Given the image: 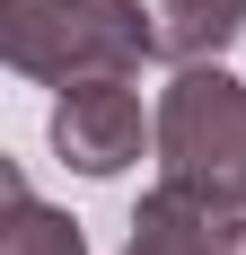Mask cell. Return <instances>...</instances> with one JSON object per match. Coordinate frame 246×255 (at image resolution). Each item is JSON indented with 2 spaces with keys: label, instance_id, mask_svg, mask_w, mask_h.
Wrapping results in <instances>:
<instances>
[{
  "label": "cell",
  "instance_id": "6da1fadb",
  "mask_svg": "<svg viewBox=\"0 0 246 255\" xmlns=\"http://www.w3.org/2000/svg\"><path fill=\"white\" fill-rule=\"evenodd\" d=\"M158 185H185L202 211H246V79H229L220 62H194L167 79Z\"/></svg>",
  "mask_w": 246,
  "mask_h": 255
},
{
  "label": "cell",
  "instance_id": "7a4b0ae2",
  "mask_svg": "<svg viewBox=\"0 0 246 255\" xmlns=\"http://www.w3.org/2000/svg\"><path fill=\"white\" fill-rule=\"evenodd\" d=\"M141 53V0H0V62L18 79H123Z\"/></svg>",
  "mask_w": 246,
  "mask_h": 255
},
{
  "label": "cell",
  "instance_id": "3957f363",
  "mask_svg": "<svg viewBox=\"0 0 246 255\" xmlns=\"http://www.w3.org/2000/svg\"><path fill=\"white\" fill-rule=\"evenodd\" d=\"M141 141H158V115H141V97H132L123 79H79V88H62V106H53V150H62V167H79V176H123V167L141 158Z\"/></svg>",
  "mask_w": 246,
  "mask_h": 255
},
{
  "label": "cell",
  "instance_id": "277c9868",
  "mask_svg": "<svg viewBox=\"0 0 246 255\" xmlns=\"http://www.w3.org/2000/svg\"><path fill=\"white\" fill-rule=\"evenodd\" d=\"M246 26V0H141V44L167 71L220 62V44Z\"/></svg>",
  "mask_w": 246,
  "mask_h": 255
},
{
  "label": "cell",
  "instance_id": "5b68a950",
  "mask_svg": "<svg viewBox=\"0 0 246 255\" xmlns=\"http://www.w3.org/2000/svg\"><path fill=\"white\" fill-rule=\"evenodd\" d=\"M123 255H211V211L185 185H149L123 229Z\"/></svg>",
  "mask_w": 246,
  "mask_h": 255
},
{
  "label": "cell",
  "instance_id": "8992f818",
  "mask_svg": "<svg viewBox=\"0 0 246 255\" xmlns=\"http://www.w3.org/2000/svg\"><path fill=\"white\" fill-rule=\"evenodd\" d=\"M0 185H9V220H0V255H88L79 220H71V211H53V203H35L18 167H9Z\"/></svg>",
  "mask_w": 246,
  "mask_h": 255
},
{
  "label": "cell",
  "instance_id": "52a82bcc",
  "mask_svg": "<svg viewBox=\"0 0 246 255\" xmlns=\"http://www.w3.org/2000/svg\"><path fill=\"white\" fill-rule=\"evenodd\" d=\"M211 255H246V211H211Z\"/></svg>",
  "mask_w": 246,
  "mask_h": 255
}]
</instances>
